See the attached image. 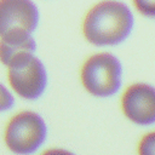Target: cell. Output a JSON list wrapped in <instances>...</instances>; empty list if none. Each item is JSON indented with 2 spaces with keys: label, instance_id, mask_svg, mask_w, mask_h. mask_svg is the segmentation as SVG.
I'll list each match as a JSON object with an SVG mask.
<instances>
[{
  "label": "cell",
  "instance_id": "5",
  "mask_svg": "<svg viewBox=\"0 0 155 155\" xmlns=\"http://www.w3.org/2000/svg\"><path fill=\"white\" fill-rule=\"evenodd\" d=\"M120 109L124 116L136 125L155 124V86L147 82L130 84L121 93Z\"/></svg>",
  "mask_w": 155,
  "mask_h": 155
},
{
  "label": "cell",
  "instance_id": "11",
  "mask_svg": "<svg viewBox=\"0 0 155 155\" xmlns=\"http://www.w3.org/2000/svg\"><path fill=\"white\" fill-rule=\"evenodd\" d=\"M40 155H76L74 154L73 151L68 150V149H64V148H48L46 149L45 151H42Z\"/></svg>",
  "mask_w": 155,
  "mask_h": 155
},
{
  "label": "cell",
  "instance_id": "4",
  "mask_svg": "<svg viewBox=\"0 0 155 155\" xmlns=\"http://www.w3.org/2000/svg\"><path fill=\"white\" fill-rule=\"evenodd\" d=\"M10 88L21 98L34 101L41 97L47 87V70L34 53L22 54L6 67Z\"/></svg>",
  "mask_w": 155,
  "mask_h": 155
},
{
  "label": "cell",
  "instance_id": "2",
  "mask_svg": "<svg viewBox=\"0 0 155 155\" xmlns=\"http://www.w3.org/2000/svg\"><path fill=\"white\" fill-rule=\"evenodd\" d=\"M80 82L93 97H110L122 84V64L111 52L101 51L90 54L80 67Z\"/></svg>",
  "mask_w": 155,
  "mask_h": 155
},
{
  "label": "cell",
  "instance_id": "1",
  "mask_svg": "<svg viewBox=\"0 0 155 155\" xmlns=\"http://www.w3.org/2000/svg\"><path fill=\"white\" fill-rule=\"evenodd\" d=\"M133 25V12L125 2L104 0L86 11L81 31L85 40L92 45L114 46L130 36Z\"/></svg>",
  "mask_w": 155,
  "mask_h": 155
},
{
  "label": "cell",
  "instance_id": "6",
  "mask_svg": "<svg viewBox=\"0 0 155 155\" xmlns=\"http://www.w3.org/2000/svg\"><path fill=\"white\" fill-rule=\"evenodd\" d=\"M40 19L38 6L29 0H0V38L31 35Z\"/></svg>",
  "mask_w": 155,
  "mask_h": 155
},
{
  "label": "cell",
  "instance_id": "9",
  "mask_svg": "<svg viewBox=\"0 0 155 155\" xmlns=\"http://www.w3.org/2000/svg\"><path fill=\"white\" fill-rule=\"evenodd\" d=\"M132 6L140 15L155 18V0H134L132 1Z\"/></svg>",
  "mask_w": 155,
  "mask_h": 155
},
{
  "label": "cell",
  "instance_id": "8",
  "mask_svg": "<svg viewBox=\"0 0 155 155\" xmlns=\"http://www.w3.org/2000/svg\"><path fill=\"white\" fill-rule=\"evenodd\" d=\"M137 155H155V130L144 133L137 143Z\"/></svg>",
  "mask_w": 155,
  "mask_h": 155
},
{
  "label": "cell",
  "instance_id": "3",
  "mask_svg": "<svg viewBox=\"0 0 155 155\" xmlns=\"http://www.w3.org/2000/svg\"><path fill=\"white\" fill-rule=\"evenodd\" d=\"M47 125L42 116L33 110H21L13 114L4 128L6 148L17 155L35 153L46 140Z\"/></svg>",
  "mask_w": 155,
  "mask_h": 155
},
{
  "label": "cell",
  "instance_id": "7",
  "mask_svg": "<svg viewBox=\"0 0 155 155\" xmlns=\"http://www.w3.org/2000/svg\"><path fill=\"white\" fill-rule=\"evenodd\" d=\"M36 42L31 35L28 34H13L0 38V63L5 67L10 64L15 58L27 54L35 53Z\"/></svg>",
  "mask_w": 155,
  "mask_h": 155
},
{
  "label": "cell",
  "instance_id": "10",
  "mask_svg": "<svg viewBox=\"0 0 155 155\" xmlns=\"http://www.w3.org/2000/svg\"><path fill=\"white\" fill-rule=\"evenodd\" d=\"M13 103H15V97L12 92L4 84L0 82V111L8 110L10 108H12Z\"/></svg>",
  "mask_w": 155,
  "mask_h": 155
}]
</instances>
